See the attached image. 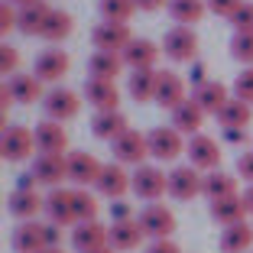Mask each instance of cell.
Returning <instances> with one entry per match:
<instances>
[{"mask_svg":"<svg viewBox=\"0 0 253 253\" xmlns=\"http://www.w3.org/2000/svg\"><path fill=\"white\" fill-rule=\"evenodd\" d=\"M146 140H149V156L156 159V163H175V159L185 153V146H188V143L182 140V133L172 124L149 130Z\"/></svg>","mask_w":253,"mask_h":253,"instance_id":"obj_1","label":"cell"},{"mask_svg":"<svg viewBox=\"0 0 253 253\" xmlns=\"http://www.w3.org/2000/svg\"><path fill=\"white\" fill-rule=\"evenodd\" d=\"M185 156H188V166H195L198 172H214L221 166V146H217L214 136L208 133H195L188 136V146H185Z\"/></svg>","mask_w":253,"mask_h":253,"instance_id":"obj_2","label":"cell"},{"mask_svg":"<svg viewBox=\"0 0 253 253\" xmlns=\"http://www.w3.org/2000/svg\"><path fill=\"white\" fill-rule=\"evenodd\" d=\"M33 149H36V136H33L30 126H3V136H0V153L7 163H23V159L33 156Z\"/></svg>","mask_w":253,"mask_h":253,"instance_id":"obj_3","label":"cell"},{"mask_svg":"<svg viewBox=\"0 0 253 253\" xmlns=\"http://www.w3.org/2000/svg\"><path fill=\"white\" fill-rule=\"evenodd\" d=\"M163 52L172 62H195L198 59V36L192 26H172L163 39Z\"/></svg>","mask_w":253,"mask_h":253,"instance_id":"obj_4","label":"cell"},{"mask_svg":"<svg viewBox=\"0 0 253 253\" xmlns=\"http://www.w3.org/2000/svg\"><path fill=\"white\" fill-rule=\"evenodd\" d=\"M133 195L143 201H159L169 195V175L159 166H136L133 172Z\"/></svg>","mask_w":253,"mask_h":253,"instance_id":"obj_5","label":"cell"},{"mask_svg":"<svg viewBox=\"0 0 253 253\" xmlns=\"http://www.w3.org/2000/svg\"><path fill=\"white\" fill-rule=\"evenodd\" d=\"M94 192L111 198V201H117V198H124L126 192H133V175L124 169V163H104V169H101V175H97V182H94Z\"/></svg>","mask_w":253,"mask_h":253,"instance_id":"obj_6","label":"cell"},{"mask_svg":"<svg viewBox=\"0 0 253 253\" xmlns=\"http://www.w3.org/2000/svg\"><path fill=\"white\" fill-rule=\"evenodd\" d=\"M91 42H94L97 52H124L126 45L133 42V33L126 23H97L94 30H91Z\"/></svg>","mask_w":253,"mask_h":253,"instance_id":"obj_7","label":"cell"},{"mask_svg":"<svg viewBox=\"0 0 253 253\" xmlns=\"http://www.w3.org/2000/svg\"><path fill=\"white\" fill-rule=\"evenodd\" d=\"M114 149V163H124V166H146L149 156V140L140 133V130H126L124 136L111 143Z\"/></svg>","mask_w":253,"mask_h":253,"instance_id":"obj_8","label":"cell"},{"mask_svg":"<svg viewBox=\"0 0 253 253\" xmlns=\"http://www.w3.org/2000/svg\"><path fill=\"white\" fill-rule=\"evenodd\" d=\"M42 111H45L49 120L65 124V120L78 117V111H82V97L75 94L72 88H52V91H45V97H42Z\"/></svg>","mask_w":253,"mask_h":253,"instance_id":"obj_9","label":"cell"},{"mask_svg":"<svg viewBox=\"0 0 253 253\" xmlns=\"http://www.w3.org/2000/svg\"><path fill=\"white\" fill-rule=\"evenodd\" d=\"M30 172L36 175V182H42L49 188H59L62 179H68V156L65 153H39L33 159Z\"/></svg>","mask_w":253,"mask_h":253,"instance_id":"obj_10","label":"cell"},{"mask_svg":"<svg viewBox=\"0 0 253 253\" xmlns=\"http://www.w3.org/2000/svg\"><path fill=\"white\" fill-rule=\"evenodd\" d=\"M136 221H140L143 234L153 237V240H166V237H172V231H175V214H172L166 205H146Z\"/></svg>","mask_w":253,"mask_h":253,"instance_id":"obj_11","label":"cell"},{"mask_svg":"<svg viewBox=\"0 0 253 253\" xmlns=\"http://www.w3.org/2000/svg\"><path fill=\"white\" fill-rule=\"evenodd\" d=\"M101 169H104V163H97L91 153H84V149H78V153H72L68 156V182H72L75 188H88L97 182V175H101Z\"/></svg>","mask_w":253,"mask_h":253,"instance_id":"obj_12","label":"cell"},{"mask_svg":"<svg viewBox=\"0 0 253 253\" xmlns=\"http://www.w3.org/2000/svg\"><path fill=\"white\" fill-rule=\"evenodd\" d=\"M201 182L205 175H198L195 166H175L169 172V195L175 201H192L195 195H201Z\"/></svg>","mask_w":253,"mask_h":253,"instance_id":"obj_13","label":"cell"},{"mask_svg":"<svg viewBox=\"0 0 253 253\" xmlns=\"http://www.w3.org/2000/svg\"><path fill=\"white\" fill-rule=\"evenodd\" d=\"M13 253H39L45 250V224L39 221H20L10 234Z\"/></svg>","mask_w":253,"mask_h":253,"instance_id":"obj_14","label":"cell"},{"mask_svg":"<svg viewBox=\"0 0 253 253\" xmlns=\"http://www.w3.org/2000/svg\"><path fill=\"white\" fill-rule=\"evenodd\" d=\"M45 214H49V224L75 227L78 217H75V205H72V188H52L45 195Z\"/></svg>","mask_w":253,"mask_h":253,"instance_id":"obj_15","label":"cell"},{"mask_svg":"<svg viewBox=\"0 0 253 253\" xmlns=\"http://www.w3.org/2000/svg\"><path fill=\"white\" fill-rule=\"evenodd\" d=\"M107 237H111V227H104V224H97V221H82L72 227V247L78 253L97 250V247H111Z\"/></svg>","mask_w":253,"mask_h":253,"instance_id":"obj_16","label":"cell"},{"mask_svg":"<svg viewBox=\"0 0 253 253\" xmlns=\"http://www.w3.org/2000/svg\"><path fill=\"white\" fill-rule=\"evenodd\" d=\"M84 97L94 111H120V91L114 82L104 78H88L84 82Z\"/></svg>","mask_w":253,"mask_h":253,"instance_id":"obj_17","label":"cell"},{"mask_svg":"<svg viewBox=\"0 0 253 253\" xmlns=\"http://www.w3.org/2000/svg\"><path fill=\"white\" fill-rule=\"evenodd\" d=\"M33 136H36V149L39 153H65L68 149V133H65V126H62L59 120L45 117L42 124H36Z\"/></svg>","mask_w":253,"mask_h":253,"instance_id":"obj_18","label":"cell"},{"mask_svg":"<svg viewBox=\"0 0 253 253\" xmlns=\"http://www.w3.org/2000/svg\"><path fill=\"white\" fill-rule=\"evenodd\" d=\"M185 82L175 72H159V84H156V104L166 111H175L179 104H185Z\"/></svg>","mask_w":253,"mask_h":253,"instance_id":"obj_19","label":"cell"},{"mask_svg":"<svg viewBox=\"0 0 253 253\" xmlns=\"http://www.w3.org/2000/svg\"><path fill=\"white\" fill-rule=\"evenodd\" d=\"M7 94H10V101H16V104H33V101H42V82H39L36 75H10L7 78Z\"/></svg>","mask_w":253,"mask_h":253,"instance_id":"obj_20","label":"cell"},{"mask_svg":"<svg viewBox=\"0 0 253 253\" xmlns=\"http://www.w3.org/2000/svg\"><path fill=\"white\" fill-rule=\"evenodd\" d=\"M42 208H45V198H39L36 188H33V192L16 188V192H10V198H7V211L16 217V221H36V214Z\"/></svg>","mask_w":253,"mask_h":253,"instance_id":"obj_21","label":"cell"},{"mask_svg":"<svg viewBox=\"0 0 253 253\" xmlns=\"http://www.w3.org/2000/svg\"><path fill=\"white\" fill-rule=\"evenodd\" d=\"M159 52H163V49H159L153 39H136V36H133V42L126 45L120 55H124V65L136 72V68H156Z\"/></svg>","mask_w":253,"mask_h":253,"instance_id":"obj_22","label":"cell"},{"mask_svg":"<svg viewBox=\"0 0 253 253\" xmlns=\"http://www.w3.org/2000/svg\"><path fill=\"white\" fill-rule=\"evenodd\" d=\"M247 214H250V211H247L244 195H231V198H217V201H211V221L221 224V227L240 224Z\"/></svg>","mask_w":253,"mask_h":253,"instance_id":"obj_23","label":"cell"},{"mask_svg":"<svg viewBox=\"0 0 253 253\" xmlns=\"http://www.w3.org/2000/svg\"><path fill=\"white\" fill-rule=\"evenodd\" d=\"M68 55L62 52V49H45L42 55L36 59V68H33V75H36L39 82H59V78H65L68 75Z\"/></svg>","mask_w":253,"mask_h":253,"instance_id":"obj_24","label":"cell"},{"mask_svg":"<svg viewBox=\"0 0 253 253\" xmlns=\"http://www.w3.org/2000/svg\"><path fill=\"white\" fill-rule=\"evenodd\" d=\"M130 126H126V117L120 111H94V120H91V133L97 140L114 143L117 136H124Z\"/></svg>","mask_w":253,"mask_h":253,"instance_id":"obj_25","label":"cell"},{"mask_svg":"<svg viewBox=\"0 0 253 253\" xmlns=\"http://www.w3.org/2000/svg\"><path fill=\"white\" fill-rule=\"evenodd\" d=\"M143 237H146V234H143L140 221H114L107 244H111L117 253H126V250H136V247L143 244Z\"/></svg>","mask_w":253,"mask_h":253,"instance_id":"obj_26","label":"cell"},{"mask_svg":"<svg viewBox=\"0 0 253 253\" xmlns=\"http://www.w3.org/2000/svg\"><path fill=\"white\" fill-rule=\"evenodd\" d=\"M156 84H159V72L156 68H136L130 78H126V91L136 104H146V101H156Z\"/></svg>","mask_w":253,"mask_h":253,"instance_id":"obj_27","label":"cell"},{"mask_svg":"<svg viewBox=\"0 0 253 253\" xmlns=\"http://www.w3.org/2000/svg\"><path fill=\"white\" fill-rule=\"evenodd\" d=\"M192 101L201 107L205 114H221V107L231 101V94H227V88H224L221 82H205V84H198V88L192 91Z\"/></svg>","mask_w":253,"mask_h":253,"instance_id":"obj_28","label":"cell"},{"mask_svg":"<svg viewBox=\"0 0 253 253\" xmlns=\"http://www.w3.org/2000/svg\"><path fill=\"white\" fill-rule=\"evenodd\" d=\"M250 120H253V104L250 101H240V97H231L221 107V114H217V124L224 130H247Z\"/></svg>","mask_w":253,"mask_h":253,"instance_id":"obj_29","label":"cell"},{"mask_svg":"<svg viewBox=\"0 0 253 253\" xmlns=\"http://www.w3.org/2000/svg\"><path fill=\"white\" fill-rule=\"evenodd\" d=\"M49 13H52V7H49L45 0H33V3L20 7L16 30L26 33V36H39V33H42V26H45V20H49Z\"/></svg>","mask_w":253,"mask_h":253,"instance_id":"obj_30","label":"cell"},{"mask_svg":"<svg viewBox=\"0 0 253 253\" xmlns=\"http://www.w3.org/2000/svg\"><path fill=\"white\" fill-rule=\"evenodd\" d=\"M201 124H205V111H201L195 101H185V104H179L172 111V126H175L182 136L201 133Z\"/></svg>","mask_w":253,"mask_h":253,"instance_id":"obj_31","label":"cell"},{"mask_svg":"<svg viewBox=\"0 0 253 253\" xmlns=\"http://www.w3.org/2000/svg\"><path fill=\"white\" fill-rule=\"evenodd\" d=\"M201 195L208 201H217V198H231L237 195V179L227 175V172L214 169V172H205V182H201Z\"/></svg>","mask_w":253,"mask_h":253,"instance_id":"obj_32","label":"cell"},{"mask_svg":"<svg viewBox=\"0 0 253 253\" xmlns=\"http://www.w3.org/2000/svg\"><path fill=\"white\" fill-rule=\"evenodd\" d=\"M253 247V227L247 221L231 224L221 231V253H247Z\"/></svg>","mask_w":253,"mask_h":253,"instance_id":"obj_33","label":"cell"},{"mask_svg":"<svg viewBox=\"0 0 253 253\" xmlns=\"http://www.w3.org/2000/svg\"><path fill=\"white\" fill-rule=\"evenodd\" d=\"M91 78H104V82H114L120 72H124V55L117 52H94L88 62Z\"/></svg>","mask_w":253,"mask_h":253,"instance_id":"obj_34","label":"cell"},{"mask_svg":"<svg viewBox=\"0 0 253 253\" xmlns=\"http://www.w3.org/2000/svg\"><path fill=\"white\" fill-rule=\"evenodd\" d=\"M72 30H75L72 13H68V10H52L39 36H42L45 42H62V39H68V36H72Z\"/></svg>","mask_w":253,"mask_h":253,"instance_id":"obj_35","label":"cell"},{"mask_svg":"<svg viewBox=\"0 0 253 253\" xmlns=\"http://www.w3.org/2000/svg\"><path fill=\"white\" fill-rule=\"evenodd\" d=\"M205 13H208V3L205 0H169V16L175 20V26L198 23Z\"/></svg>","mask_w":253,"mask_h":253,"instance_id":"obj_36","label":"cell"},{"mask_svg":"<svg viewBox=\"0 0 253 253\" xmlns=\"http://www.w3.org/2000/svg\"><path fill=\"white\" fill-rule=\"evenodd\" d=\"M97 10L107 23H126L136 13V0H97Z\"/></svg>","mask_w":253,"mask_h":253,"instance_id":"obj_37","label":"cell"},{"mask_svg":"<svg viewBox=\"0 0 253 253\" xmlns=\"http://www.w3.org/2000/svg\"><path fill=\"white\" fill-rule=\"evenodd\" d=\"M72 205H75V217L82 221H97V195L88 188H72Z\"/></svg>","mask_w":253,"mask_h":253,"instance_id":"obj_38","label":"cell"},{"mask_svg":"<svg viewBox=\"0 0 253 253\" xmlns=\"http://www.w3.org/2000/svg\"><path fill=\"white\" fill-rule=\"evenodd\" d=\"M231 55L237 62H244V65H253V33H234Z\"/></svg>","mask_w":253,"mask_h":253,"instance_id":"obj_39","label":"cell"},{"mask_svg":"<svg viewBox=\"0 0 253 253\" xmlns=\"http://www.w3.org/2000/svg\"><path fill=\"white\" fill-rule=\"evenodd\" d=\"M231 26H234V33H253V0L240 3V10L231 16Z\"/></svg>","mask_w":253,"mask_h":253,"instance_id":"obj_40","label":"cell"},{"mask_svg":"<svg viewBox=\"0 0 253 253\" xmlns=\"http://www.w3.org/2000/svg\"><path fill=\"white\" fill-rule=\"evenodd\" d=\"M234 97L250 101V104H253V65H247L244 72L234 78Z\"/></svg>","mask_w":253,"mask_h":253,"instance_id":"obj_41","label":"cell"},{"mask_svg":"<svg viewBox=\"0 0 253 253\" xmlns=\"http://www.w3.org/2000/svg\"><path fill=\"white\" fill-rule=\"evenodd\" d=\"M16 68H20V52H16L10 42L0 45V75H16Z\"/></svg>","mask_w":253,"mask_h":253,"instance_id":"obj_42","label":"cell"},{"mask_svg":"<svg viewBox=\"0 0 253 253\" xmlns=\"http://www.w3.org/2000/svg\"><path fill=\"white\" fill-rule=\"evenodd\" d=\"M205 3H208V13L224 16V20H231V16L240 10V3H244V0H205Z\"/></svg>","mask_w":253,"mask_h":253,"instance_id":"obj_43","label":"cell"},{"mask_svg":"<svg viewBox=\"0 0 253 253\" xmlns=\"http://www.w3.org/2000/svg\"><path fill=\"white\" fill-rule=\"evenodd\" d=\"M16 20H20V10H13V3L3 0V7H0V33L16 30Z\"/></svg>","mask_w":253,"mask_h":253,"instance_id":"obj_44","label":"cell"},{"mask_svg":"<svg viewBox=\"0 0 253 253\" xmlns=\"http://www.w3.org/2000/svg\"><path fill=\"white\" fill-rule=\"evenodd\" d=\"M237 175L247 182V185H253V149H247V153L237 156Z\"/></svg>","mask_w":253,"mask_h":253,"instance_id":"obj_45","label":"cell"},{"mask_svg":"<svg viewBox=\"0 0 253 253\" xmlns=\"http://www.w3.org/2000/svg\"><path fill=\"white\" fill-rule=\"evenodd\" d=\"M111 221H133V214H130V205H126L124 198H117L111 205Z\"/></svg>","mask_w":253,"mask_h":253,"instance_id":"obj_46","label":"cell"},{"mask_svg":"<svg viewBox=\"0 0 253 253\" xmlns=\"http://www.w3.org/2000/svg\"><path fill=\"white\" fill-rule=\"evenodd\" d=\"M146 253H182V250H179V244H175V240L166 237V240H153V244L146 247Z\"/></svg>","mask_w":253,"mask_h":253,"instance_id":"obj_47","label":"cell"},{"mask_svg":"<svg viewBox=\"0 0 253 253\" xmlns=\"http://www.w3.org/2000/svg\"><path fill=\"white\" fill-rule=\"evenodd\" d=\"M163 7H169V0H136V10H143V13H156Z\"/></svg>","mask_w":253,"mask_h":253,"instance_id":"obj_48","label":"cell"},{"mask_svg":"<svg viewBox=\"0 0 253 253\" xmlns=\"http://www.w3.org/2000/svg\"><path fill=\"white\" fill-rule=\"evenodd\" d=\"M192 82H195V88L208 82V78H205V65H201V62H195V68H192Z\"/></svg>","mask_w":253,"mask_h":253,"instance_id":"obj_49","label":"cell"},{"mask_svg":"<svg viewBox=\"0 0 253 253\" xmlns=\"http://www.w3.org/2000/svg\"><path fill=\"white\" fill-rule=\"evenodd\" d=\"M224 136L231 143H247V130H224Z\"/></svg>","mask_w":253,"mask_h":253,"instance_id":"obj_50","label":"cell"},{"mask_svg":"<svg viewBox=\"0 0 253 253\" xmlns=\"http://www.w3.org/2000/svg\"><path fill=\"white\" fill-rule=\"evenodd\" d=\"M244 201H247V211L253 214V185H247V192H244Z\"/></svg>","mask_w":253,"mask_h":253,"instance_id":"obj_51","label":"cell"},{"mask_svg":"<svg viewBox=\"0 0 253 253\" xmlns=\"http://www.w3.org/2000/svg\"><path fill=\"white\" fill-rule=\"evenodd\" d=\"M88 253H117L114 247H97V250H88Z\"/></svg>","mask_w":253,"mask_h":253,"instance_id":"obj_52","label":"cell"},{"mask_svg":"<svg viewBox=\"0 0 253 253\" xmlns=\"http://www.w3.org/2000/svg\"><path fill=\"white\" fill-rule=\"evenodd\" d=\"M39 253H65L62 247H45V250H39Z\"/></svg>","mask_w":253,"mask_h":253,"instance_id":"obj_53","label":"cell"},{"mask_svg":"<svg viewBox=\"0 0 253 253\" xmlns=\"http://www.w3.org/2000/svg\"><path fill=\"white\" fill-rule=\"evenodd\" d=\"M7 3H13V7H26V3H33V0H7Z\"/></svg>","mask_w":253,"mask_h":253,"instance_id":"obj_54","label":"cell"}]
</instances>
